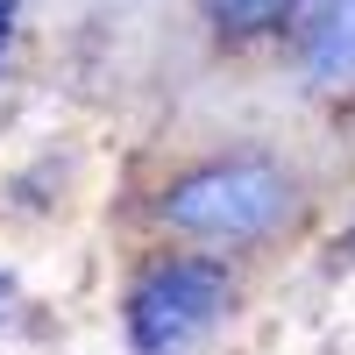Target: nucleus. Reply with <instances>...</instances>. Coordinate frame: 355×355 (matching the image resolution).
Segmentation results:
<instances>
[{
    "label": "nucleus",
    "mask_w": 355,
    "mask_h": 355,
    "mask_svg": "<svg viewBox=\"0 0 355 355\" xmlns=\"http://www.w3.org/2000/svg\"><path fill=\"white\" fill-rule=\"evenodd\" d=\"M299 71L320 93L355 85V0H313L299 15Z\"/></svg>",
    "instance_id": "3"
},
{
    "label": "nucleus",
    "mask_w": 355,
    "mask_h": 355,
    "mask_svg": "<svg viewBox=\"0 0 355 355\" xmlns=\"http://www.w3.org/2000/svg\"><path fill=\"white\" fill-rule=\"evenodd\" d=\"M8 36H15V0H0V50H8Z\"/></svg>",
    "instance_id": "5"
},
{
    "label": "nucleus",
    "mask_w": 355,
    "mask_h": 355,
    "mask_svg": "<svg viewBox=\"0 0 355 355\" xmlns=\"http://www.w3.org/2000/svg\"><path fill=\"white\" fill-rule=\"evenodd\" d=\"M227 313V270L206 256L150 263L128 291V348L135 355H185Z\"/></svg>",
    "instance_id": "2"
},
{
    "label": "nucleus",
    "mask_w": 355,
    "mask_h": 355,
    "mask_svg": "<svg viewBox=\"0 0 355 355\" xmlns=\"http://www.w3.org/2000/svg\"><path fill=\"white\" fill-rule=\"evenodd\" d=\"M291 214V178L270 157H220L164 192V227L192 242H263Z\"/></svg>",
    "instance_id": "1"
},
{
    "label": "nucleus",
    "mask_w": 355,
    "mask_h": 355,
    "mask_svg": "<svg viewBox=\"0 0 355 355\" xmlns=\"http://www.w3.org/2000/svg\"><path fill=\"white\" fill-rule=\"evenodd\" d=\"M348 256H355V234H348Z\"/></svg>",
    "instance_id": "6"
},
{
    "label": "nucleus",
    "mask_w": 355,
    "mask_h": 355,
    "mask_svg": "<svg viewBox=\"0 0 355 355\" xmlns=\"http://www.w3.org/2000/svg\"><path fill=\"white\" fill-rule=\"evenodd\" d=\"M206 8V21L220 28V36H270V28H284V21H299L313 0H199Z\"/></svg>",
    "instance_id": "4"
}]
</instances>
